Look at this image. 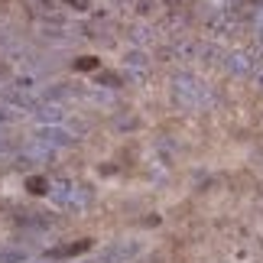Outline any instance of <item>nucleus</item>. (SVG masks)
I'll list each match as a JSON object with an SVG mask.
<instances>
[{
  "label": "nucleus",
  "instance_id": "obj_1",
  "mask_svg": "<svg viewBox=\"0 0 263 263\" xmlns=\"http://www.w3.org/2000/svg\"><path fill=\"white\" fill-rule=\"evenodd\" d=\"M169 98H173V104L189 110V114H205L218 104V95L215 88H211L201 75L189 72V68H179V72L169 78Z\"/></svg>",
  "mask_w": 263,
  "mask_h": 263
},
{
  "label": "nucleus",
  "instance_id": "obj_2",
  "mask_svg": "<svg viewBox=\"0 0 263 263\" xmlns=\"http://www.w3.org/2000/svg\"><path fill=\"white\" fill-rule=\"evenodd\" d=\"M49 198L59 211H68V215H82L95 205V189L82 179H52L49 182Z\"/></svg>",
  "mask_w": 263,
  "mask_h": 263
},
{
  "label": "nucleus",
  "instance_id": "obj_3",
  "mask_svg": "<svg viewBox=\"0 0 263 263\" xmlns=\"http://www.w3.org/2000/svg\"><path fill=\"white\" fill-rule=\"evenodd\" d=\"M59 153L52 146H46V143H39L36 137H26V140H20V143L13 146V163L16 169H39V166H49L55 159Z\"/></svg>",
  "mask_w": 263,
  "mask_h": 263
},
{
  "label": "nucleus",
  "instance_id": "obj_4",
  "mask_svg": "<svg viewBox=\"0 0 263 263\" xmlns=\"http://www.w3.org/2000/svg\"><path fill=\"white\" fill-rule=\"evenodd\" d=\"M140 250H143L140 240H114V244L101 247L95 257H88L82 263H130V260L140 257Z\"/></svg>",
  "mask_w": 263,
  "mask_h": 263
},
{
  "label": "nucleus",
  "instance_id": "obj_5",
  "mask_svg": "<svg viewBox=\"0 0 263 263\" xmlns=\"http://www.w3.org/2000/svg\"><path fill=\"white\" fill-rule=\"evenodd\" d=\"M257 65H260V52H254V49H231L224 55V65L221 68H228V72L237 75V78H254Z\"/></svg>",
  "mask_w": 263,
  "mask_h": 263
},
{
  "label": "nucleus",
  "instance_id": "obj_6",
  "mask_svg": "<svg viewBox=\"0 0 263 263\" xmlns=\"http://www.w3.org/2000/svg\"><path fill=\"white\" fill-rule=\"evenodd\" d=\"M13 224L20 231H26V234H49V231H55L59 228V218L52 215H46V211H16L13 215Z\"/></svg>",
  "mask_w": 263,
  "mask_h": 263
},
{
  "label": "nucleus",
  "instance_id": "obj_7",
  "mask_svg": "<svg viewBox=\"0 0 263 263\" xmlns=\"http://www.w3.org/2000/svg\"><path fill=\"white\" fill-rule=\"evenodd\" d=\"M124 75L130 78V82H146L149 78V55L146 49H130V52L124 55Z\"/></svg>",
  "mask_w": 263,
  "mask_h": 263
},
{
  "label": "nucleus",
  "instance_id": "obj_8",
  "mask_svg": "<svg viewBox=\"0 0 263 263\" xmlns=\"http://www.w3.org/2000/svg\"><path fill=\"white\" fill-rule=\"evenodd\" d=\"M95 247L91 237H78V240H68V244H59V247H49L46 250V260H72V257H82Z\"/></svg>",
  "mask_w": 263,
  "mask_h": 263
},
{
  "label": "nucleus",
  "instance_id": "obj_9",
  "mask_svg": "<svg viewBox=\"0 0 263 263\" xmlns=\"http://www.w3.org/2000/svg\"><path fill=\"white\" fill-rule=\"evenodd\" d=\"M0 263H33V250L26 244H0Z\"/></svg>",
  "mask_w": 263,
  "mask_h": 263
},
{
  "label": "nucleus",
  "instance_id": "obj_10",
  "mask_svg": "<svg viewBox=\"0 0 263 263\" xmlns=\"http://www.w3.org/2000/svg\"><path fill=\"white\" fill-rule=\"evenodd\" d=\"M117 4L124 10H130V13H137V16H153L159 10L156 0H117Z\"/></svg>",
  "mask_w": 263,
  "mask_h": 263
},
{
  "label": "nucleus",
  "instance_id": "obj_11",
  "mask_svg": "<svg viewBox=\"0 0 263 263\" xmlns=\"http://www.w3.org/2000/svg\"><path fill=\"white\" fill-rule=\"evenodd\" d=\"M130 39H134L137 46H149L156 39V33H153V26H143V23H140V26L130 29Z\"/></svg>",
  "mask_w": 263,
  "mask_h": 263
},
{
  "label": "nucleus",
  "instance_id": "obj_12",
  "mask_svg": "<svg viewBox=\"0 0 263 263\" xmlns=\"http://www.w3.org/2000/svg\"><path fill=\"white\" fill-rule=\"evenodd\" d=\"M26 189L33 192V195H49V182H46V179H39V176L26 179Z\"/></svg>",
  "mask_w": 263,
  "mask_h": 263
},
{
  "label": "nucleus",
  "instance_id": "obj_13",
  "mask_svg": "<svg viewBox=\"0 0 263 263\" xmlns=\"http://www.w3.org/2000/svg\"><path fill=\"white\" fill-rule=\"evenodd\" d=\"M62 7H68V10H75V13H88L91 10V0H59Z\"/></svg>",
  "mask_w": 263,
  "mask_h": 263
},
{
  "label": "nucleus",
  "instance_id": "obj_14",
  "mask_svg": "<svg viewBox=\"0 0 263 263\" xmlns=\"http://www.w3.org/2000/svg\"><path fill=\"white\" fill-rule=\"evenodd\" d=\"M114 124H117V127H127V130H130V127H137V117H117Z\"/></svg>",
  "mask_w": 263,
  "mask_h": 263
},
{
  "label": "nucleus",
  "instance_id": "obj_15",
  "mask_svg": "<svg viewBox=\"0 0 263 263\" xmlns=\"http://www.w3.org/2000/svg\"><path fill=\"white\" fill-rule=\"evenodd\" d=\"M78 68H98V59H78Z\"/></svg>",
  "mask_w": 263,
  "mask_h": 263
},
{
  "label": "nucleus",
  "instance_id": "obj_16",
  "mask_svg": "<svg viewBox=\"0 0 263 263\" xmlns=\"http://www.w3.org/2000/svg\"><path fill=\"white\" fill-rule=\"evenodd\" d=\"M33 263H49V260H33Z\"/></svg>",
  "mask_w": 263,
  "mask_h": 263
}]
</instances>
